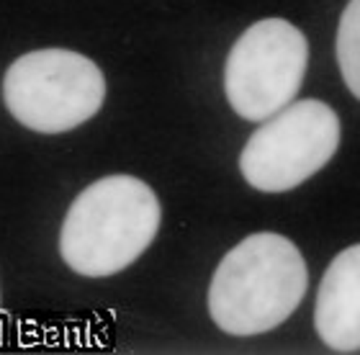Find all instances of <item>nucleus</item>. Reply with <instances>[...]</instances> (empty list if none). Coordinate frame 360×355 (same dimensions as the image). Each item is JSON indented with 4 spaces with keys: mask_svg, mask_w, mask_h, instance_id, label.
I'll return each instance as SVG.
<instances>
[{
    "mask_svg": "<svg viewBox=\"0 0 360 355\" xmlns=\"http://www.w3.org/2000/svg\"><path fill=\"white\" fill-rule=\"evenodd\" d=\"M338 65L350 93L360 101V0H350L338 26Z\"/></svg>",
    "mask_w": 360,
    "mask_h": 355,
    "instance_id": "nucleus-7",
    "label": "nucleus"
},
{
    "mask_svg": "<svg viewBox=\"0 0 360 355\" xmlns=\"http://www.w3.org/2000/svg\"><path fill=\"white\" fill-rule=\"evenodd\" d=\"M307 65V37L285 18H263L234 41L226 57V101L242 119H270L296 98Z\"/></svg>",
    "mask_w": 360,
    "mask_h": 355,
    "instance_id": "nucleus-5",
    "label": "nucleus"
},
{
    "mask_svg": "<svg viewBox=\"0 0 360 355\" xmlns=\"http://www.w3.org/2000/svg\"><path fill=\"white\" fill-rule=\"evenodd\" d=\"M340 144V119L324 101H296L250 136L240 155L245 181L265 193H283L319 173Z\"/></svg>",
    "mask_w": 360,
    "mask_h": 355,
    "instance_id": "nucleus-4",
    "label": "nucleus"
},
{
    "mask_svg": "<svg viewBox=\"0 0 360 355\" xmlns=\"http://www.w3.org/2000/svg\"><path fill=\"white\" fill-rule=\"evenodd\" d=\"M309 271L299 247L276 232H257L232 247L209 286V314L237 337L283 325L301 304Z\"/></svg>",
    "mask_w": 360,
    "mask_h": 355,
    "instance_id": "nucleus-1",
    "label": "nucleus"
},
{
    "mask_svg": "<svg viewBox=\"0 0 360 355\" xmlns=\"http://www.w3.org/2000/svg\"><path fill=\"white\" fill-rule=\"evenodd\" d=\"M162 209L155 191L131 175L90 183L62 221V260L80 276L103 278L124 271L158 237Z\"/></svg>",
    "mask_w": 360,
    "mask_h": 355,
    "instance_id": "nucleus-2",
    "label": "nucleus"
},
{
    "mask_svg": "<svg viewBox=\"0 0 360 355\" xmlns=\"http://www.w3.org/2000/svg\"><path fill=\"white\" fill-rule=\"evenodd\" d=\"M8 111L39 134H62L101 111L105 77L96 62L72 49H37L11 62L3 77Z\"/></svg>",
    "mask_w": 360,
    "mask_h": 355,
    "instance_id": "nucleus-3",
    "label": "nucleus"
},
{
    "mask_svg": "<svg viewBox=\"0 0 360 355\" xmlns=\"http://www.w3.org/2000/svg\"><path fill=\"white\" fill-rule=\"evenodd\" d=\"M314 327L335 353L360 350V245L342 250L324 271L316 294Z\"/></svg>",
    "mask_w": 360,
    "mask_h": 355,
    "instance_id": "nucleus-6",
    "label": "nucleus"
}]
</instances>
